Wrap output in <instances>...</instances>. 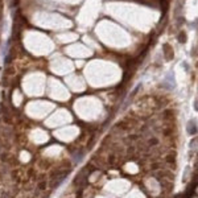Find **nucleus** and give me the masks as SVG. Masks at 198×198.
Segmentation results:
<instances>
[{"label":"nucleus","mask_w":198,"mask_h":198,"mask_svg":"<svg viewBox=\"0 0 198 198\" xmlns=\"http://www.w3.org/2000/svg\"><path fill=\"white\" fill-rule=\"evenodd\" d=\"M123 198H145V195H144V193L140 190V187L135 186V187H132V189H129V192L127 193Z\"/></svg>","instance_id":"obj_7"},{"label":"nucleus","mask_w":198,"mask_h":198,"mask_svg":"<svg viewBox=\"0 0 198 198\" xmlns=\"http://www.w3.org/2000/svg\"><path fill=\"white\" fill-rule=\"evenodd\" d=\"M79 127L73 126V124H67V126H63L61 128H57L54 131V137L58 139L60 141L63 143H71L74 140L78 139L79 136Z\"/></svg>","instance_id":"obj_2"},{"label":"nucleus","mask_w":198,"mask_h":198,"mask_svg":"<svg viewBox=\"0 0 198 198\" xmlns=\"http://www.w3.org/2000/svg\"><path fill=\"white\" fill-rule=\"evenodd\" d=\"M123 170L127 174H129V176H135V174H137L140 172V166L135 161H129V163H126L123 165Z\"/></svg>","instance_id":"obj_6"},{"label":"nucleus","mask_w":198,"mask_h":198,"mask_svg":"<svg viewBox=\"0 0 198 198\" xmlns=\"http://www.w3.org/2000/svg\"><path fill=\"white\" fill-rule=\"evenodd\" d=\"M164 54H165L166 60H172V58H173V49H172L168 44L164 45Z\"/></svg>","instance_id":"obj_8"},{"label":"nucleus","mask_w":198,"mask_h":198,"mask_svg":"<svg viewBox=\"0 0 198 198\" xmlns=\"http://www.w3.org/2000/svg\"><path fill=\"white\" fill-rule=\"evenodd\" d=\"M129 186H131V182L121 178V177H118V178H112L107 181L102 187L104 189V192L110 193L114 197H118V195H121L126 192H128L131 189Z\"/></svg>","instance_id":"obj_1"},{"label":"nucleus","mask_w":198,"mask_h":198,"mask_svg":"<svg viewBox=\"0 0 198 198\" xmlns=\"http://www.w3.org/2000/svg\"><path fill=\"white\" fill-rule=\"evenodd\" d=\"M71 120H73V116L69 114V111L62 110L60 112H53L49 119L45 121V126L49 128H60V127L67 126V123H70Z\"/></svg>","instance_id":"obj_3"},{"label":"nucleus","mask_w":198,"mask_h":198,"mask_svg":"<svg viewBox=\"0 0 198 198\" xmlns=\"http://www.w3.org/2000/svg\"><path fill=\"white\" fill-rule=\"evenodd\" d=\"M94 198H115V197H108V195H94Z\"/></svg>","instance_id":"obj_10"},{"label":"nucleus","mask_w":198,"mask_h":198,"mask_svg":"<svg viewBox=\"0 0 198 198\" xmlns=\"http://www.w3.org/2000/svg\"><path fill=\"white\" fill-rule=\"evenodd\" d=\"M26 137H28L29 144H32L34 148L44 145L45 143H48L50 139L49 133H48L44 128H40V127H32L31 131L26 135Z\"/></svg>","instance_id":"obj_4"},{"label":"nucleus","mask_w":198,"mask_h":198,"mask_svg":"<svg viewBox=\"0 0 198 198\" xmlns=\"http://www.w3.org/2000/svg\"><path fill=\"white\" fill-rule=\"evenodd\" d=\"M17 160L21 165H28V164L32 163V160H33V153H32L29 149L24 148V149H21L20 152H18Z\"/></svg>","instance_id":"obj_5"},{"label":"nucleus","mask_w":198,"mask_h":198,"mask_svg":"<svg viewBox=\"0 0 198 198\" xmlns=\"http://www.w3.org/2000/svg\"><path fill=\"white\" fill-rule=\"evenodd\" d=\"M178 41L180 42H185V41H186V34H185L184 32H181V33L178 34Z\"/></svg>","instance_id":"obj_9"}]
</instances>
